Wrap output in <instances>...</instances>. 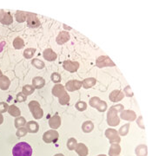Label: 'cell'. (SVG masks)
Listing matches in <instances>:
<instances>
[{
	"label": "cell",
	"instance_id": "bcb514c9",
	"mask_svg": "<svg viewBox=\"0 0 166 156\" xmlns=\"http://www.w3.org/2000/svg\"><path fill=\"white\" fill-rule=\"evenodd\" d=\"M97 156H107V155H105V154H99V155Z\"/></svg>",
	"mask_w": 166,
	"mask_h": 156
},
{
	"label": "cell",
	"instance_id": "ba28073f",
	"mask_svg": "<svg viewBox=\"0 0 166 156\" xmlns=\"http://www.w3.org/2000/svg\"><path fill=\"white\" fill-rule=\"evenodd\" d=\"M96 65L98 68H104V67H114L116 66V64L112 62L109 57L107 56H101L99 57H97L96 60Z\"/></svg>",
	"mask_w": 166,
	"mask_h": 156
},
{
	"label": "cell",
	"instance_id": "5b68a950",
	"mask_svg": "<svg viewBox=\"0 0 166 156\" xmlns=\"http://www.w3.org/2000/svg\"><path fill=\"white\" fill-rule=\"evenodd\" d=\"M90 105L92 107H95L99 112H105L107 109V103L105 101H102L100 98L94 96L90 100Z\"/></svg>",
	"mask_w": 166,
	"mask_h": 156
},
{
	"label": "cell",
	"instance_id": "7c38bea8",
	"mask_svg": "<svg viewBox=\"0 0 166 156\" xmlns=\"http://www.w3.org/2000/svg\"><path fill=\"white\" fill-rule=\"evenodd\" d=\"M70 38H71L70 33H69L68 31H66V30H63V31H61L60 33L58 34V36L57 37L56 41H57V44L62 45V44H65L66 42H68V41L70 40Z\"/></svg>",
	"mask_w": 166,
	"mask_h": 156
},
{
	"label": "cell",
	"instance_id": "836d02e7",
	"mask_svg": "<svg viewBox=\"0 0 166 156\" xmlns=\"http://www.w3.org/2000/svg\"><path fill=\"white\" fill-rule=\"evenodd\" d=\"M25 123H26V122H25V118L19 117L15 121V127L17 128H19V127H22L24 125H25Z\"/></svg>",
	"mask_w": 166,
	"mask_h": 156
},
{
	"label": "cell",
	"instance_id": "d590c367",
	"mask_svg": "<svg viewBox=\"0 0 166 156\" xmlns=\"http://www.w3.org/2000/svg\"><path fill=\"white\" fill-rule=\"evenodd\" d=\"M16 18L18 22H24L26 18V13L22 12V11H18V14L16 15Z\"/></svg>",
	"mask_w": 166,
	"mask_h": 156
},
{
	"label": "cell",
	"instance_id": "4fadbf2b",
	"mask_svg": "<svg viewBox=\"0 0 166 156\" xmlns=\"http://www.w3.org/2000/svg\"><path fill=\"white\" fill-rule=\"evenodd\" d=\"M124 97V94L122 92L121 90H118V89L113 90L110 94V96H109L110 100H111V102H113V103H117V102H119L121 100H123Z\"/></svg>",
	"mask_w": 166,
	"mask_h": 156
},
{
	"label": "cell",
	"instance_id": "8fae6325",
	"mask_svg": "<svg viewBox=\"0 0 166 156\" xmlns=\"http://www.w3.org/2000/svg\"><path fill=\"white\" fill-rule=\"evenodd\" d=\"M120 118L124 121L133 122L136 118V113L132 110H123L120 112Z\"/></svg>",
	"mask_w": 166,
	"mask_h": 156
},
{
	"label": "cell",
	"instance_id": "2e32d148",
	"mask_svg": "<svg viewBox=\"0 0 166 156\" xmlns=\"http://www.w3.org/2000/svg\"><path fill=\"white\" fill-rule=\"evenodd\" d=\"M43 56H44V58L47 61H49V62H53L57 57V53H55L53 51V49H50V48L45 49V51L43 52Z\"/></svg>",
	"mask_w": 166,
	"mask_h": 156
},
{
	"label": "cell",
	"instance_id": "ab89813d",
	"mask_svg": "<svg viewBox=\"0 0 166 156\" xmlns=\"http://www.w3.org/2000/svg\"><path fill=\"white\" fill-rule=\"evenodd\" d=\"M17 100H18V102H25V100H26V96H25L23 93H19V94L18 95V96H17Z\"/></svg>",
	"mask_w": 166,
	"mask_h": 156
},
{
	"label": "cell",
	"instance_id": "7bdbcfd3",
	"mask_svg": "<svg viewBox=\"0 0 166 156\" xmlns=\"http://www.w3.org/2000/svg\"><path fill=\"white\" fill-rule=\"evenodd\" d=\"M54 156H65L63 154H55Z\"/></svg>",
	"mask_w": 166,
	"mask_h": 156
},
{
	"label": "cell",
	"instance_id": "f1b7e54d",
	"mask_svg": "<svg viewBox=\"0 0 166 156\" xmlns=\"http://www.w3.org/2000/svg\"><path fill=\"white\" fill-rule=\"evenodd\" d=\"M31 64H32V65H34L36 68H39V69L45 68V63L39 59H33Z\"/></svg>",
	"mask_w": 166,
	"mask_h": 156
},
{
	"label": "cell",
	"instance_id": "6da1fadb",
	"mask_svg": "<svg viewBox=\"0 0 166 156\" xmlns=\"http://www.w3.org/2000/svg\"><path fill=\"white\" fill-rule=\"evenodd\" d=\"M124 110V106L122 104H117L109 109L107 113V123L111 127H116L119 124L120 120L118 117V113Z\"/></svg>",
	"mask_w": 166,
	"mask_h": 156
},
{
	"label": "cell",
	"instance_id": "4dcf8cb0",
	"mask_svg": "<svg viewBox=\"0 0 166 156\" xmlns=\"http://www.w3.org/2000/svg\"><path fill=\"white\" fill-rule=\"evenodd\" d=\"M75 107L78 111H85V110H86V108H87V104L85 102L80 101V102L76 103Z\"/></svg>",
	"mask_w": 166,
	"mask_h": 156
},
{
	"label": "cell",
	"instance_id": "8992f818",
	"mask_svg": "<svg viewBox=\"0 0 166 156\" xmlns=\"http://www.w3.org/2000/svg\"><path fill=\"white\" fill-rule=\"evenodd\" d=\"M59 138V134L57 130L51 129L46 131L43 135V140L45 143H55Z\"/></svg>",
	"mask_w": 166,
	"mask_h": 156
},
{
	"label": "cell",
	"instance_id": "d6986e66",
	"mask_svg": "<svg viewBox=\"0 0 166 156\" xmlns=\"http://www.w3.org/2000/svg\"><path fill=\"white\" fill-rule=\"evenodd\" d=\"M121 153V146L119 144H111L110 150H109V156H118Z\"/></svg>",
	"mask_w": 166,
	"mask_h": 156
},
{
	"label": "cell",
	"instance_id": "e0dca14e",
	"mask_svg": "<svg viewBox=\"0 0 166 156\" xmlns=\"http://www.w3.org/2000/svg\"><path fill=\"white\" fill-rule=\"evenodd\" d=\"M75 151L79 156H87L88 155V153H89L88 147L85 144H83V143H77V144Z\"/></svg>",
	"mask_w": 166,
	"mask_h": 156
},
{
	"label": "cell",
	"instance_id": "3957f363",
	"mask_svg": "<svg viewBox=\"0 0 166 156\" xmlns=\"http://www.w3.org/2000/svg\"><path fill=\"white\" fill-rule=\"evenodd\" d=\"M13 156H31L32 148L27 142H18L12 148Z\"/></svg>",
	"mask_w": 166,
	"mask_h": 156
},
{
	"label": "cell",
	"instance_id": "ffe728a7",
	"mask_svg": "<svg viewBox=\"0 0 166 156\" xmlns=\"http://www.w3.org/2000/svg\"><path fill=\"white\" fill-rule=\"evenodd\" d=\"M32 84L36 88H43L45 84V80L43 77L40 76H37V77L33 78L32 80Z\"/></svg>",
	"mask_w": 166,
	"mask_h": 156
},
{
	"label": "cell",
	"instance_id": "603a6c76",
	"mask_svg": "<svg viewBox=\"0 0 166 156\" xmlns=\"http://www.w3.org/2000/svg\"><path fill=\"white\" fill-rule=\"evenodd\" d=\"M135 153L137 156H147V146L145 145H139L136 147Z\"/></svg>",
	"mask_w": 166,
	"mask_h": 156
},
{
	"label": "cell",
	"instance_id": "8d00e7d4",
	"mask_svg": "<svg viewBox=\"0 0 166 156\" xmlns=\"http://www.w3.org/2000/svg\"><path fill=\"white\" fill-rule=\"evenodd\" d=\"M26 134H27V129H26V128H24V127H19V128L18 129V132H17V135H18V137L25 136Z\"/></svg>",
	"mask_w": 166,
	"mask_h": 156
},
{
	"label": "cell",
	"instance_id": "f546056e",
	"mask_svg": "<svg viewBox=\"0 0 166 156\" xmlns=\"http://www.w3.org/2000/svg\"><path fill=\"white\" fill-rule=\"evenodd\" d=\"M24 45H25L24 41L20 37H17L13 42V46L15 47L16 49H21L22 47H24Z\"/></svg>",
	"mask_w": 166,
	"mask_h": 156
},
{
	"label": "cell",
	"instance_id": "ac0fdd59",
	"mask_svg": "<svg viewBox=\"0 0 166 156\" xmlns=\"http://www.w3.org/2000/svg\"><path fill=\"white\" fill-rule=\"evenodd\" d=\"M26 129H27V132H30V133H37L39 129V125L38 122L31 121V122H29L27 123Z\"/></svg>",
	"mask_w": 166,
	"mask_h": 156
},
{
	"label": "cell",
	"instance_id": "74e56055",
	"mask_svg": "<svg viewBox=\"0 0 166 156\" xmlns=\"http://www.w3.org/2000/svg\"><path fill=\"white\" fill-rule=\"evenodd\" d=\"M124 93H125L126 96H129V97H131L133 96V92L131 91V88L130 86H127L126 88H124Z\"/></svg>",
	"mask_w": 166,
	"mask_h": 156
},
{
	"label": "cell",
	"instance_id": "ee69618b",
	"mask_svg": "<svg viewBox=\"0 0 166 156\" xmlns=\"http://www.w3.org/2000/svg\"><path fill=\"white\" fill-rule=\"evenodd\" d=\"M64 28H65V29H71V28H70V27H67V26H66L65 25H64Z\"/></svg>",
	"mask_w": 166,
	"mask_h": 156
},
{
	"label": "cell",
	"instance_id": "e575fe53",
	"mask_svg": "<svg viewBox=\"0 0 166 156\" xmlns=\"http://www.w3.org/2000/svg\"><path fill=\"white\" fill-rule=\"evenodd\" d=\"M50 79H51V81H52L53 83H55L56 84H57V83H59L61 82V76L58 73L54 72V73L51 74Z\"/></svg>",
	"mask_w": 166,
	"mask_h": 156
},
{
	"label": "cell",
	"instance_id": "f35d334b",
	"mask_svg": "<svg viewBox=\"0 0 166 156\" xmlns=\"http://www.w3.org/2000/svg\"><path fill=\"white\" fill-rule=\"evenodd\" d=\"M8 110V105L5 103H0V113H4Z\"/></svg>",
	"mask_w": 166,
	"mask_h": 156
},
{
	"label": "cell",
	"instance_id": "60d3db41",
	"mask_svg": "<svg viewBox=\"0 0 166 156\" xmlns=\"http://www.w3.org/2000/svg\"><path fill=\"white\" fill-rule=\"evenodd\" d=\"M142 123H143V117L140 116L138 119H137V124H138V126H139V127H141V128L144 129V126Z\"/></svg>",
	"mask_w": 166,
	"mask_h": 156
},
{
	"label": "cell",
	"instance_id": "484cf974",
	"mask_svg": "<svg viewBox=\"0 0 166 156\" xmlns=\"http://www.w3.org/2000/svg\"><path fill=\"white\" fill-rule=\"evenodd\" d=\"M77 144V142L76 141L75 138H70V139L67 141V147H68V149L71 150V151L75 150Z\"/></svg>",
	"mask_w": 166,
	"mask_h": 156
},
{
	"label": "cell",
	"instance_id": "7dc6e473",
	"mask_svg": "<svg viewBox=\"0 0 166 156\" xmlns=\"http://www.w3.org/2000/svg\"><path fill=\"white\" fill-rule=\"evenodd\" d=\"M1 74H2V72H1V71H0V76H1Z\"/></svg>",
	"mask_w": 166,
	"mask_h": 156
},
{
	"label": "cell",
	"instance_id": "cb8c5ba5",
	"mask_svg": "<svg viewBox=\"0 0 166 156\" xmlns=\"http://www.w3.org/2000/svg\"><path fill=\"white\" fill-rule=\"evenodd\" d=\"M10 85V80L8 78L3 76L0 77V88L2 89H7Z\"/></svg>",
	"mask_w": 166,
	"mask_h": 156
},
{
	"label": "cell",
	"instance_id": "9a60e30c",
	"mask_svg": "<svg viewBox=\"0 0 166 156\" xmlns=\"http://www.w3.org/2000/svg\"><path fill=\"white\" fill-rule=\"evenodd\" d=\"M49 125H50V128L56 130L57 128L60 127L61 125V118L58 115V114H55L53 116L51 117L49 121Z\"/></svg>",
	"mask_w": 166,
	"mask_h": 156
},
{
	"label": "cell",
	"instance_id": "30bf717a",
	"mask_svg": "<svg viewBox=\"0 0 166 156\" xmlns=\"http://www.w3.org/2000/svg\"><path fill=\"white\" fill-rule=\"evenodd\" d=\"M63 67L67 71L73 73V72H76L78 69L79 64L77 62H71V61H69V60H66L63 63Z\"/></svg>",
	"mask_w": 166,
	"mask_h": 156
},
{
	"label": "cell",
	"instance_id": "1f68e13d",
	"mask_svg": "<svg viewBox=\"0 0 166 156\" xmlns=\"http://www.w3.org/2000/svg\"><path fill=\"white\" fill-rule=\"evenodd\" d=\"M36 52V49H26L25 50V52H24V56H25V58H31L33 56H34V54Z\"/></svg>",
	"mask_w": 166,
	"mask_h": 156
},
{
	"label": "cell",
	"instance_id": "7a4b0ae2",
	"mask_svg": "<svg viewBox=\"0 0 166 156\" xmlns=\"http://www.w3.org/2000/svg\"><path fill=\"white\" fill-rule=\"evenodd\" d=\"M52 95L59 99V103L61 105H66L70 102V96L66 92L65 88L62 84H56L52 88Z\"/></svg>",
	"mask_w": 166,
	"mask_h": 156
},
{
	"label": "cell",
	"instance_id": "44dd1931",
	"mask_svg": "<svg viewBox=\"0 0 166 156\" xmlns=\"http://www.w3.org/2000/svg\"><path fill=\"white\" fill-rule=\"evenodd\" d=\"M97 83V80L93 77H89L85 79L82 82V87H84L85 88H90L91 87H93Z\"/></svg>",
	"mask_w": 166,
	"mask_h": 156
},
{
	"label": "cell",
	"instance_id": "d6a6232c",
	"mask_svg": "<svg viewBox=\"0 0 166 156\" xmlns=\"http://www.w3.org/2000/svg\"><path fill=\"white\" fill-rule=\"evenodd\" d=\"M34 87L30 86V85H25L24 87V89H23V94H25L26 96H30L32 93L34 92Z\"/></svg>",
	"mask_w": 166,
	"mask_h": 156
},
{
	"label": "cell",
	"instance_id": "7402d4cb",
	"mask_svg": "<svg viewBox=\"0 0 166 156\" xmlns=\"http://www.w3.org/2000/svg\"><path fill=\"white\" fill-rule=\"evenodd\" d=\"M94 129V124L91 121L85 122L82 124V130L84 133H91Z\"/></svg>",
	"mask_w": 166,
	"mask_h": 156
},
{
	"label": "cell",
	"instance_id": "f6af8a7d",
	"mask_svg": "<svg viewBox=\"0 0 166 156\" xmlns=\"http://www.w3.org/2000/svg\"><path fill=\"white\" fill-rule=\"evenodd\" d=\"M2 49H3V45H1V44H0V51H1Z\"/></svg>",
	"mask_w": 166,
	"mask_h": 156
},
{
	"label": "cell",
	"instance_id": "5bb4252c",
	"mask_svg": "<svg viewBox=\"0 0 166 156\" xmlns=\"http://www.w3.org/2000/svg\"><path fill=\"white\" fill-rule=\"evenodd\" d=\"M27 23H28V26L32 28H37L40 26V21L35 14H28Z\"/></svg>",
	"mask_w": 166,
	"mask_h": 156
},
{
	"label": "cell",
	"instance_id": "83f0119b",
	"mask_svg": "<svg viewBox=\"0 0 166 156\" xmlns=\"http://www.w3.org/2000/svg\"><path fill=\"white\" fill-rule=\"evenodd\" d=\"M129 129H130V124L127 123L125 125L122 126L120 129H119V131L117 132V133H118V135H121V136H125L126 135L129 133Z\"/></svg>",
	"mask_w": 166,
	"mask_h": 156
},
{
	"label": "cell",
	"instance_id": "9c48e42d",
	"mask_svg": "<svg viewBox=\"0 0 166 156\" xmlns=\"http://www.w3.org/2000/svg\"><path fill=\"white\" fill-rule=\"evenodd\" d=\"M65 88L67 91H70V92L78 90L82 88V82L77 81V80H71L66 83Z\"/></svg>",
	"mask_w": 166,
	"mask_h": 156
},
{
	"label": "cell",
	"instance_id": "4316f807",
	"mask_svg": "<svg viewBox=\"0 0 166 156\" xmlns=\"http://www.w3.org/2000/svg\"><path fill=\"white\" fill-rule=\"evenodd\" d=\"M8 111L10 113V115H11L12 116H19L20 115V110L16 107L15 105H11L8 108Z\"/></svg>",
	"mask_w": 166,
	"mask_h": 156
},
{
	"label": "cell",
	"instance_id": "d4e9b609",
	"mask_svg": "<svg viewBox=\"0 0 166 156\" xmlns=\"http://www.w3.org/2000/svg\"><path fill=\"white\" fill-rule=\"evenodd\" d=\"M0 22L4 25H10L12 23V18L9 13H5L0 18Z\"/></svg>",
	"mask_w": 166,
	"mask_h": 156
},
{
	"label": "cell",
	"instance_id": "b9f144b4",
	"mask_svg": "<svg viewBox=\"0 0 166 156\" xmlns=\"http://www.w3.org/2000/svg\"><path fill=\"white\" fill-rule=\"evenodd\" d=\"M3 121H4V117H3V115L0 114V124H2V123H3Z\"/></svg>",
	"mask_w": 166,
	"mask_h": 156
},
{
	"label": "cell",
	"instance_id": "52a82bcc",
	"mask_svg": "<svg viewBox=\"0 0 166 156\" xmlns=\"http://www.w3.org/2000/svg\"><path fill=\"white\" fill-rule=\"evenodd\" d=\"M105 136L109 139L111 144H119L121 142L120 135L116 129L113 128H107L105 130Z\"/></svg>",
	"mask_w": 166,
	"mask_h": 156
},
{
	"label": "cell",
	"instance_id": "277c9868",
	"mask_svg": "<svg viewBox=\"0 0 166 156\" xmlns=\"http://www.w3.org/2000/svg\"><path fill=\"white\" fill-rule=\"evenodd\" d=\"M29 107H30V110L33 117L35 119H41L43 115H44V111L43 109L41 108L40 104L36 102V101H32L29 103Z\"/></svg>",
	"mask_w": 166,
	"mask_h": 156
}]
</instances>
